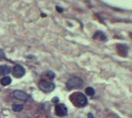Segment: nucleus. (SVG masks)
<instances>
[{"instance_id": "obj_1", "label": "nucleus", "mask_w": 132, "mask_h": 118, "mask_svg": "<svg viewBox=\"0 0 132 118\" xmlns=\"http://www.w3.org/2000/svg\"><path fill=\"white\" fill-rule=\"evenodd\" d=\"M70 100L74 106L77 107H83L87 104V97L80 92H76L71 94L70 96Z\"/></svg>"}, {"instance_id": "obj_2", "label": "nucleus", "mask_w": 132, "mask_h": 118, "mask_svg": "<svg viewBox=\"0 0 132 118\" xmlns=\"http://www.w3.org/2000/svg\"><path fill=\"white\" fill-rule=\"evenodd\" d=\"M83 80L80 77H72L70 78L67 83V88L68 90H73V89H78L83 87Z\"/></svg>"}, {"instance_id": "obj_3", "label": "nucleus", "mask_w": 132, "mask_h": 118, "mask_svg": "<svg viewBox=\"0 0 132 118\" xmlns=\"http://www.w3.org/2000/svg\"><path fill=\"white\" fill-rule=\"evenodd\" d=\"M39 90H41L44 93H50L55 89V84L53 83L46 81V80H41L38 84Z\"/></svg>"}, {"instance_id": "obj_4", "label": "nucleus", "mask_w": 132, "mask_h": 118, "mask_svg": "<svg viewBox=\"0 0 132 118\" xmlns=\"http://www.w3.org/2000/svg\"><path fill=\"white\" fill-rule=\"evenodd\" d=\"M26 73V69L21 65H16L12 69V75L16 78H21Z\"/></svg>"}, {"instance_id": "obj_5", "label": "nucleus", "mask_w": 132, "mask_h": 118, "mask_svg": "<svg viewBox=\"0 0 132 118\" xmlns=\"http://www.w3.org/2000/svg\"><path fill=\"white\" fill-rule=\"evenodd\" d=\"M55 113L59 117H64L67 114V108L63 104H58L55 107Z\"/></svg>"}, {"instance_id": "obj_6", "label": "nucleus", "mask_w": 132, "mask_h": 118, "mask_svg": "<svg viewBox=\"0 0 132 118\" xmlns=\"http://www.w3.org/2000/svg\"><path fill=\"white\" fill-rule=\"evenodd\" d=\"M13 97L19 100H22V101H26L29 98V95L26 94L24 91L22 90H16L13 92Z\"/></svg>"}, {"instance_id": "obj_7", "label": "nucleus", "mask_w": 132, "mask_h": 118, "mask_svg": "<svg viewBox=\"0 0 132 118\" xmlns=\"http://www.w3.org/2000/svg\"><path fill=\"white\" fill-rule=\"evenodd\" d=\"M117 49H118V52L119 55H121L122 56H128V46H126L124 44H118L117 46Z\"/></svg>"}, {"instance_id": "obj_8", "label": "nucleus", "mask_w": 132, "mask_h": 118, "mask_svg": "<svg viewBox=\"0 0 132 118\" xmlns=\"http://www.w3.org/2000/svg\"><path fill=\"white\" fill-rule=\"evenodd\" d=\"M93 39H99V40H101V41H106L107 36H105V34L102 32H97L94 35H93Z\"/></svg>"}, {"instance_id": "obj_9", "label": "nucleus", "mask_w": 132, "mask_h": 118, "mask_svg": "<svg viewBox=\"0 0 132 118\" xmlns=\"http://www.w3.org/2000/svg\"><path fill=\"white\" fill-rule=\"evenodd\" d=\"M10 70H11V68L9 66H6V65H3L0 67V74L2 76H6L10 72Z\"/></svg>"}, {"instance_id": "obj_10", "label": "nucleus", "mask_w": 132, "mask_h": 118, "mask_svg": "<svg viewBox=\"0 0 132 118\" xmlns=\"http://www.w3.org/2000/svg\"><path fill=\"white\" fill-rule=\"evenodd\" d=\"M11 83H12V79L10 78L9 76H5L0 80V83H1L2 86H3V87L8 86V85H9Z\"/></svg>"}, {"instance_id": "obj_11", "label": "nucleus", "mask_w": 132, "mask_h": 118, "mask_svg": "<svg viewBox=\"0 0 132 118\" xmlns=\"http://www.w3.org/2000/svg\"><path fill=\"white\" fill-rule=\"evenodd\" d=\"M12 109L15 112H21L23 109V105L22 104H12Z\"/></svg>"}, {"instance_id": "obj_12", "label": "nucleus", "mask_w": 132, "mask_h": 118, "mask_svg": "<svg viewBox=\"0 0 132 118\" xmlns=\"http://www.w3.org/2000/svg\"><path fill=\"white\" fill-rule=\"evenodd\" d=\"M85 93L87 95V96H93L95 94V90H93V88H92V87H87V88H86L85 90Z\"/></svg>"}, {"instance_id": "obj_13", "label": "nucleus", "mask_w": 132, "mask_h": 118, "mask_svg": "<svg viewBox=\"0 0 132 118\" xmlns=\"http://www.w3.org/2000/svg\"><path fill=\"white\" fill-rule=\"evenodd\" d=\"M46 75L50 77V79H53V78H54V77H55L54 73L52 72V71H48V72L46 73Z\"/></svg>"}, {"instance_id": "obj_14", "label": "nucleus", "mask_w": 132, "mask_h": 118, "mask_svg": "<svg viewBox=\"0 0 132 118\" xmlns=\"http://www.w3.org/2000/svg\"><path fill=\"white\" fill-rule=\"evenodd\" d=\"M0 58L1 59H5L6 58V55H5V52H3V50L0 49Z\"/></svg>"}, {"instance_id": "obj_15", "label": "nucleus", "mask_w": 132, "mask_h": 118, "mask_svg": "<svg viewBox=\"0 0 132 118\" xmlns=\"http://www.w3.org/2000/svg\"><path fill=\"white\" fill-rule=\"evenodd\" d=\"M52 102L54 103V104H58V102H59V98H58V97H54V98L52 100Z\"/></svg>"}, {"instance_id": "obj_16", "label": "nucleus", "mask_w": 132, "mask_h": 118, "mask_svg": "<svg viewBox=\"0 0 132 118\" xmlns=\"http://www.w3.org/2000/svg\"><path fill=\"white\" fill-rule=\"evenodd\" d=\"M88 118H95V117H93V115L91 114V113H89V114H88Z\"/></svg>"}, {"instance_id": "obj_17", "label": "nucleus", "mask_w": 132, "mask_h": 118, "mask_svg": "<svg viewBox=\"0 0 132 118\" xmlns=\"http://www.w3.org/2000/svg\"><path fill=\"white\" fill-rule=\"evenodd\" d=\"M57 10H60V11H59L60 12H61L63 11V9H60V7H58V6H57Z\"/></svg>"}]
</instances>
